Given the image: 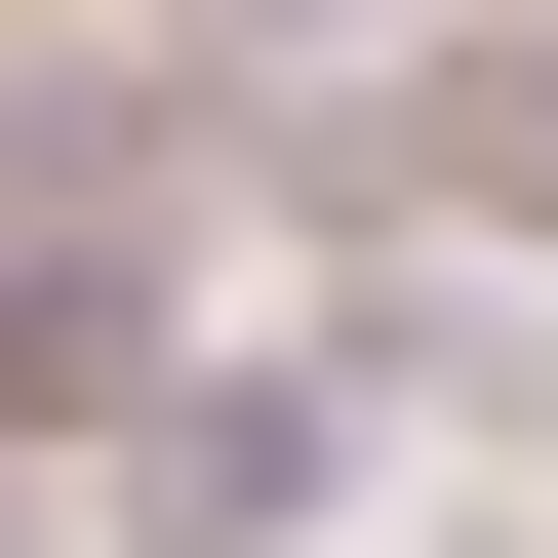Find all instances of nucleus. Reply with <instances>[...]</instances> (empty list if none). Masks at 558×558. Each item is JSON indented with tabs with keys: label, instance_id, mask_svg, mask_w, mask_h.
Masks as SVG:
<instances>
[{
	"label": "nucleus",
	"instance_id": "obj_1",
	"mask_svg": "<svg viewBox=\"0 0 558 558\" xmlns=\"http://www.w3.org/2000/svg\"><path fill=\"white\" fill-rule=\"evenodd\" d=\"M120 519H160V558H319V519H360V360H160V399H120Z\"/></svg>",
	"mask_w": 558,
	"mask_h": 558
},
{
	"label": "nucleus",
	"instance_id": "obj_2",
	"mask_svg": "<svg viewBox=\"0 0 558 558\" xmlns=\"http://www.w3.org/2000/svg\"><path fill=\"white\" fill-rule=\"evenodd\" d=\"M319 199H439V240H558V40H399L319 120Z\"/></svg>",
	"mask_w": 558,
	"mask_h": 558
},
{
	"label": "nucleus",
	"instance_id": "obj_3",
	"mask_svg": "<svg viewBox=\"0 0 558 558\" xmlns=\"http://www.w3.org/2000/svg\"><path fill=\"white\" fill-rule=\"evenodd\" d=\"M199 40H360V0H199Z\"/></svg>",
	"mask_w": 558,
	"mask_h": 558
}]
</instances>
